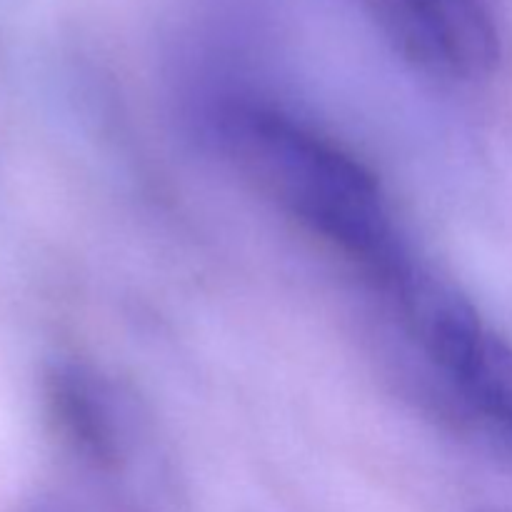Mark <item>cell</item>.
Instances as JSON below:
<instances>
[{"label": "cell", "mask_w": 512, "mask_h": 512, "mask_svg": "<svg viewBox=\"0 0 512 512\" xmlns=\"http://www.w3.org/2000/svg\"><path fill=\"white\" fill-rule=\"evenodd\" d=\"M218 143L260 195L383 293L415 263L373 170L333 138L270 105L228 103Z\"/></svg>", "instance_id": "obj_1"}, {"label": "cell", "mask_w": 512, "mask_h": 512, "mask_svg": "<svg viewBox=\"0 0 512 512\" xmlns=\"http://www.w3.org/2000/svg\"><path fill=\"white\" fill-rule=\"evenodd\" d=\"M450 383L480 420L512 443V345L508 340L485 330Z\"/></svg>", "instance_id": "obj_5"}, {"label": "cell", "mask_w": 512, "mask_h": 512, "mask_svg": "<svg viewBox=\"0 0 512 512\" xmlns=\"http://www.w3.org/2000/svg\"><path fill=\"white\" fill-rule=\"evenodd\" d=\"M28 512H43V510H28Z\"/></svg>", "instance_id": "obj_6"}, {"label": "cell", "mask_w": 512, "mask_h": 512, "mask_svg": "<svg viewBox=\"0 0 512 512\" xmlns=\"http://www.w3.org/2000/svg\"><path fill=\"white\" fill-rule=\"evenodd\" d=\"M388 295L405 333L448 380L488 330L470 298L418 260L390 285Z\"/></svg>", "instance_id": "obj_3"}, {"label": "cell", "mask_w": 512, "mask_h": 512, "mask_svg": "<svg viewBox=\"0 0 512 512\" xmlns=\"http://www.w3.org/2000/svg\"><path fill=\"white\" fill-rule=\"evenodd\" d=\"M45 413L60 443L95 470H113L123 458L118 410L108 385L75 360H55L43 375Z\"/></svg>", "instance_id": "obj_4"}, {"label": "cell", "mask_w": 512, "mask_h": 512, "mask_svg": "<svg viewBox=\"0 0 512 512\" xmlns=\"http://www.w3.org/2000/svg\"><path fill=\"white\" fill-rule=\"evenodd\" d=\"M400 53L443 78L475 80L500 63V33L485 0H375Z\"/></svg>", "instance_id": "obj_2"}]
</instances>
